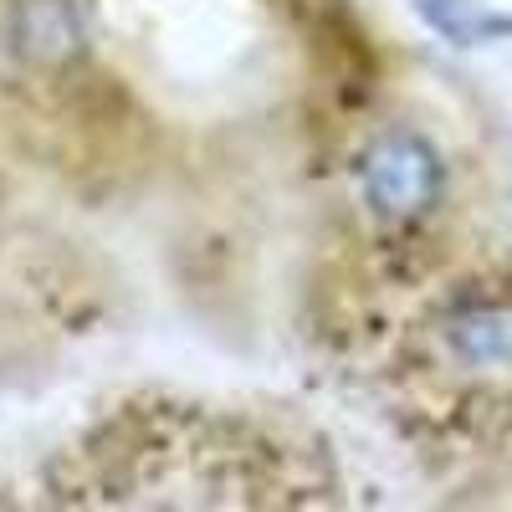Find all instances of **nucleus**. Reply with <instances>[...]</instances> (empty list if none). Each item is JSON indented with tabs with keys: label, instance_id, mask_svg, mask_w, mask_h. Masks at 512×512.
<instances>
[{
	"label": "nucleus",
	"instance_id": "obj_3",
	"mask_svg": "<svg viewBox=\"0 0 512 512\" xmlns=\"http://www.w3.org/2000/svg\"><path fill=\"white\" fill-rule=\"evenodd\" d=\"M0 47L26 72H67L88 57V21L77 0H11L0 16Z\"/></svg>",
	"mask_w": 512,
	"mask_h": 512
},
{
	"label": "nucleus",
	"instance_id": "obj_1",
	"mask_svg": "<svg viewBox=\"0 0 512 512\" xmlns=\"http://www.w3.org/2000/svg\"><path fill=\"white\" fill-rule=\"evenodd\" d=\"M400 374L431 415H507L512 410V277L482 272L451 282L420 308L400 349Z\"/></svg>",
	"mask_w": 512,
	"mask_h": 512
},
{
	"label": "nucleus",
	"instance_id": "obj_2",
	"mask_svg": "<svg viewBox=\"0 0 512 512\" xmlns=\"http://www.w3.org/2000/svg\"><path fill=\"white\" fill-rule=\"evenodd\" d=\"M349 195L359 221L379 241H410L431 226L451 195V164L425 128L390 123L369 134L349 164Z\"/></svg>",
	"mask_w": 512,
	"mask_h": 512
}]
</instances>
